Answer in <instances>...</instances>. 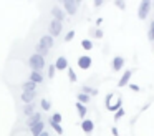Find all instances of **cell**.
<instances>
[{
    "instance_id": "cell-29",
    "label": "cell",
    "mask_w": 154,
    "mask_h": 136,
    "mask_svg": "<svg viewBox=\"0 0 154 136\" xmlns=\"http://www.w3.org/2000/svg\"><path fill=\"white\" fill-rule=\"evenodd\" d=\"M123 116H124V109L121 108V109H118V111H116V115H114V119L118 121V119H119V118H123Z\"/></svg>"
},
{
    "instance_id": "cell-21",
    "label": "cell",
    "mask_w": 154,
    "mask_h": 136,
    "mask_svg": "<svg viewBox=\"0 0 154 136\" xmlns=\"http://www.w3.org/2000/svg\"><path fill=\"white\" fill-rule=\"evenodd\" d=\"M66 71H68V78H70V81L71 83H75L78 80V76H76V73H75V70L71 68V66H68L66 68Z\"/></svg>"
},
{
    "instance_id": "cell-9",
    "label": "cell",
    "mask_w": 154,
    "mask_h": 136,
    "mask_svg": "<svg viewBox=\"0 0 154 136\" xmlns=\"http://www.w3.org/2000/svg\"><path fill=\"white\" fill-rule=\"evenodd\" d=\"M131 76H133V70H126V71L123 73V76H121V80L118 81V86H119V88H123V86L129 85Z\"/></svg>"
},
{
    "instance_id": "cell-33",
    "label": "cell",
    "mask_w": 154,
    "mask_h": 136,
    "mask_svg": "<svg viewBox=\"0 0 154 136\" xmlns=\"http://www.w3.org/2000/svg\"><path fill=\"white\" fill-rule=\"evenodd\" d=\"M94 36H96V38H103V30H96V32H94Z\"/></svg>"
},
{
    "instance_id": "cell-27",
    "label": "cell",
    "mask_w": 154,
    "mask_h": 136,
    "mask_svg": "<svg viewBox=\"0 0 154 136\" xmlns=\"http://www.w3.org/2000/svg\"><path fill=\"white\" fill-rule=\"evenodd\" d=\"M121 105H123V101H121V98H118V101H116V105H113V106H109V111H118V109H121Z\"/></svg>"
},
{
    "instance_id": "cell-18",
    "label": "cell",
    "mask_w": 154,
    "mask_h": 136,
    "mask_svg": "<svg viewBox=\"0 0 154 136\" xmlns=\"http://www.w3.org/2000/svg\"><path fill=\"white\" fill-rule=\"evenodd\" d=\"M81 90H83V93H85V95H88L90 98H91V96H96L98 95V90L96 88H91V86H86V85H85Z\"/></svg>"
},
{
    "instance_id": "cell-34",
    "label": "cell",
    "mask_w": 154,
    "mask_h": 136,
    "mask_svg": "<svg viewBox=\"0 0 154 136\" xmlns=\"http://www.w3.org/2000/svg\"><path fill=\"white\" fill-rule=\"evenodd\" d=\"M129 88L133 90V91H139V86L137 85H129Z\"/></svg>"
},
{
    "instance_id": "cell-3",
    "label": "cell",
    "mask_w": 154,
    "mask_h": 136,
    "mask_svg": "<svg viewBox=\"0 0 154 136\" xmlns=\"http://www.w3.org/2000/svg\"><path fill=\"white\" fill-rule=\"evenodd\" d=\"M149 8H151V0H143L139 3V8H137V18L139 20H144L149 13Z\"/></svg>"
},
{
    "instance_id": "cell-6",
    "label": "cell",
    "mask_w": 154,
    "mask_h": 136,
    "mask_svg": "<svg viewBox=\"0 0 154 136\" xmlns=\"http://www.w3.org/2000/svg\"><path fill=\"white\" fill-rule=\"evenodd\" d=\"M38 93L37 91H23L20 95V100L25 103V105H32V103L35 101V98H37Z\"/></svg>"
},
{
    "instance_id": "cell-26",
    "label": "cell",
    "mask_w": 154,
    "mask_h": 136,
    "mask_svg": "<svg viewBox=\"0 0 154 136\" xmlns=\"http://www.w3.org/2000/svg\"><path fill=\"white\" fill-rule=\"evenodd\" d=\"M50 125H51V128L55 129V131L58 133V134H63V128H61V125H58V123H53V121H50Z\"/></svg>"
},
{
    "instance_id": "cell-15",
    "label": "cell",
    "mask_w": 154,
    "mask_h": 136,
    "mask_svg": "<svg viewBox=\"0 0 154 136\" xmlns=\"http://www.w3.org/2000/svg\"><path fill=\"white\" fill-rule=\"evenodd\" d=\"M28 80H30V81L32 83H35V85H40V83H43V75H42V73L40 71H32L30 73V78H28Z\"/></svg>"
},
{
    "instance_id": "cell-32",
    "label": "cell",
    "mask_w": 154,
    "mask_h": 136,
    "mask_svg": "<svg viewBox=\"0 0 154 136\" xmlns=\"http://www.w3.org/2000/svg\"><path fill=\"white\" fill-rule=\"evenodd\" d=\"M111 98H113V93H109V95L106 96V108H109V106H111Z\"/></svg>"
},
{
    "instance_id": "cell-16",
    "label": "cell",
    "mask_w": 154,
    "mask_h": 136,
    "mask_svg": "<svg viewBox=\"0 0 154 136\" xmlns=\"http://www.w3.org/2000/svg\"><path fill=\"white\" fill-rule=\"evenodd\" d=\"M76 111H78V116H80L81 119H85V116H86V113H88V109H86V106L85 105H81V103H78L76 101Z\"/></svg>"
},
{
    "instance_id": "cell-36",
    "label": "cell",
    "mask_w": 154,
    "mask_h": 136,
    "mask_svg": "<svg viewBox=\"0 0 154 136\" xmlns=\"http://www.w3.org/2000/svg\"><path fill=\"white\" fill-rule=\"evenodd\" d=\"M103 5V2H101V0H96V2H94V7H101Z\"/></svg>"
},
{
    "instance_id": "cell-2",
    "label": "cell",
    "mask_w": 154,
    "mask_h": 136,
    "mask_svg": "<svg viewBox=\"0 0 154 136\" xmlns=\"http://www.w3.org/2000/svg\"><path fill=\"white\" fill-rule=\"evenodd\" d=\"M78 7H80V2L78 0H63V12L68 13V15H75L78 10Z\"/></svg>"
},
{
    "instance_id": "cell-22",
    "label": "cell",
    "mask_w": 154,
    "mask_h": 136,
    "mask_svg": "<svg viewBox=\"0 0 154 136\" xmlns=\"http://www.w3.org/2000/svg\"><path fill=\"white\" fill-rule=\"evenodd\" d=\"M81 46H83V50L90 52V50H93V42L91 40H81Z\"/></svg>"
},
{
    "instance_id": "cell-12",
    "label": "cell",
    "mask_w": 154,
    "mask_h": 136,
    "mask_svg": "<svg viewBox=\"0 0 154 136\" xmlns=\"http://www.w3.org/2000/svg\"><path fill=\"white\" fill-rule=\"evenodd\" d=\"M40 121H43V119H42V113L35 111L32 116H28V119H27V125L32 128V126H35L37 123H40Z\"/></svg>"
},
{
    "instance_id": "cell-37",
    "label": "cell",
    "mask_w": 154,
    "mask_h": 136,
    "mask_svg": "<svg viewBox=\"0 0 154 136\" xmlns=\"http://www.w3.org/2000/svg\"><path fill=\"white\" fill-rule=\"evenodd\" d=\"M40 136H50V133H47V129H45V131L43 133H42V134Z\"/></svg>"
},
{
    "instance_id": "cell-25",
    "label": "cell",
    "mask_w": 154,
    "mask_h": 136,
    "mask_svg": "<svg viewBox=\"0 0 154 136\" xmlns=\"http://www.w3.org/2000/svg\"><path fill=\"white\" fill-rule=\"evenodd\" d=\"M61 119H63V116H61V113H53V115H51V118H50V121H53V123H58V125H60V123H61Z\"/></svg>"
},
{
    "instance_id": "cell-8",
    "label": "cell",
    "mask_w": 154,
    "mask_h": 136,
    "mask_svg": "<svg viewBox=\"0 0 154 136\" xmlns=\"http://www.w3.org/2000/svg\"><path fill=\"white\" fill-rule=\"evenodd\" d=\"M51 15H53V20H57V22H63L65 17H66V13L63 12V8H60L58 5H55L53 8H51Z\"/></svg>"
},
{
    "instance_id": "cell-14",
    "label": "cell",
    "mask_w": 154,
    "mask_h": 136,
    "mask_svg": "<svg viewBox=\"0 0 154 136\" xmlns=\"http://www.w3.org/2000/svg\"><path fill=\"white\" fill-rule=\"evenodd\" d=\"M111 66H113L114 71H119V70L124 66V58H123V56H114V58H113V63H111Z\"/></svg>"
},
{
    "instance_id": "cell-4",
    "label": "cell",
    "mask_w": 154,
    "mask_h": 136,
    "mask_svg": "<svg viewBox=\"0 0 154 136\" xmlns=\"http://www.w3.org/2000/svg\"><path fill=\"white\" fill-rule=\"evenodd\" d=\"M61 30H63V25H61V22H57V20H51L50 22V25H48V35L50 36H58L61 33Z\"/></svg>"
},
{
    "instance_id": "cell-11",
    "label": "cell",
    "mask_w": 154,
    "mask_h": 136,
    "mask_svg": "<svg viewBox=\"0 0 154 136\" xmlns=\"http://www.w3.org/2000/svg\"><path fill=\"white\" fill-rule=\"evenodd\" d=\"M81 129H83L86 134H91L93 129H94V123L91 121V119H83V121H81Z\"/></svg>"
},
{
    "instance_id": "cell-5",
    "label": "cell",
    "mask_w": 154,
    "mask_h": 136,
    "mask_svg": "<svg viewBox=\"0 0 154 136\" xmlns=\"http://www.w3.org/2000/svg\"><path fill=\"white\" fill-rule=\"evenodd\" d=\"M38 45L43 46V48H47V50H51L53 45H55V40H53V36H50V35H42Z\"/></svg>"
},
{
    "instance_id": "cell-7",
    "label": "cell",
    "mask_w": 154,
    "mask_h": 136,
    "mask_svg": "<svg viewBox=\"0 0 154 136\" xmlns=\"http://www.w3.org/2000/svg\"><path fill=\"white\" fill-rule=\"evenodd\" d=\"M91 63H93V60H91V56H88V55H81L80 58H78V66H80L81 70H90Z\"/></svg>"
},
{
    "instance_id": "cell-13",
    "label": "cell",
    "mask_w": 154,
    "mask_h": 136,
    "mask_svg": "<svg viewBox=\"0 0 154 136\" xmlns=\"http://www.w3.org/2000/svg\"><path fill=\"white\" fill-rule=\"evenodd\" d=\"M32 136H40L42 133L45 131V121H40V123H37L35 126H32Z\"/></svg>"
},
{
    "instance_id": "cell-1",
    "label": "cell",
    "mask_w": 154,
    "mask_h": 136,
    "mask_svg": "<svg viewBox=\"0 0 154 136\" xmlns=\"http://www.w3.org/2000/svg\"><path fill=\"white\" fill-rule=\"evenodd\" d=\"M28 65H30L32 71H40L45 68V58L43 56H40L38 53H33V55L28 58Z\"/></svg>"
},
{
    "instance_id": "cell-31",
    "label": "cell",
    "mask_w": 154,
    "mask_h": 136,
    "mask_svg": "<svg viewBox=\"0 0 154 136\" xmlns=\"http://www.w3.org/2000/svg\"><path fill=\"white\" fill-rule=\"evenodd\" d=\"M114 5H116L118 8H121V10L126 8V3H124V2H114Z\"/></svg>"
},
{
    "instance_id": "cell-20",
    "label": "cell",
    "mask_w": 154,
    "mask_h": 136,
    "mask_svg": "<svg viewBox=\"0 0 154 136\" xmlns=\"http://www.w3.org/2000/svg\"><path fill=\"white\" fill-rule=\"evenodd\" d=\"M76 100H78V103H81V105H86V103L90 101V96L85 95V93H78V95H76Z\"/></svg>"
},
{
    "instance_id": "cell-24",
    "label": "cell",
    "mask_w": 154,
    "mask_h": 136,
    "mask_svg": "<svg viewBox=\"0 0 154 136\" xmlns=\"http://www.w3.org/2000/svg\"><path fill=\"white\" fill-rule=\"evenodd\" d=\"M55 73H57V68H55V65H48V66H47V76H48V78H53Z\"/></svg>"
},
{
    "instance_id": "cell-10",
    "label": "cell",
    "mask_w": 154,
    "mask_h": 136,
    "mask_svg": "<svg viewBox=\"0 0 154 136\" xmlns=\"http://www.w3.org/2000/svg\"><path fill=\"white\" fill-rule=\"evenodd\" d=\"M55 68H57L58 71L66 70L68 68V58H66V56H58L57 62H55Z\"/></svg>"
},
{
    "instance_id": "cell-17",
    "label": "cell",
    "mask_w": 154,
    "mask_h": 136,
    "mask_svg": "<svg viewBox=\"0 0 154 136\" xmlns=\"http://www.w3.org/2000/svg\"><path fill=\"white\" fill-rule=\"evenodd\" d=\"M37 86L38 85L32 83L30 80H28V81H25V83H22V90H23V91H37Z\"/></svg>"
},
{
    "instance_id": "cell-28",
    "label": "cell",
    "mask_w": 154,
    "mask_h": 136,
    "mask_svg": "<svg viewBox=\"0 0 154 136\" xmlns=\"http://www.w3.org/2000/svg\"><path fill=\"white\" fill-rule=\"evenodd\" d=\"M73 38H75V30H70V32L65 35V42H71Z\"/></svg>"
},
{
    "instance_id": "cell-35",
    "label": "cell",
    "mask_w": 154,
    "mask_h": 136,
    "mask_svg": "<svg viewBox=\"0 0 154 136\" xmlns=\"http://www.w3.org/2000/svg\"><path fill=\"white\" fill-rule=\"evenodd\" d=\"M111 133H113V136H118L119 133H118V128H111Z\"/></svg>"
},
{
    "instance_id": "cell-19",
    "label": "cell",
    "mask_w": 154,
    "mask_h": 136,
    "mask_svg": "<svg viewBox=\"0 0 154 136\" xmlns=\"http://www.w3.org/2000/svg\"><path fill=\"white\" fill-rule=\"evenodd\" d=\"M35 113V105L32 103V105H25L23 106V115L25 116H32Z\"/></svg>"
},
{
    "instance_id": "cell-30",
    "label": "cell",
    "mask_w": 154,
    "mask_h": 136,
    "mask_svg": "<svg viewBox=\"0 0 154 136\" xmlns=\"http://www.w3.org/2000/svg\"><path fill=\"white\" fill-rule=\"evenodd\" d=\"M147 35H149V40H154V22L151 23V27H149V33H147Z\"/></svg>"
},
{
    "instance_id": "cell-23",
    "label": "cell",
    "mask_w": 154,
    "mask_h": 136,
    "mask_svg": "<svg viewBox=\"0 0 154 136\" xmlns=\"http://www.w3.org/2000/svg\"><path fill=\"white\" fill-rule=\"evenodd\" d=\"M40 108L42 109H43V111H48V109H50L51 108V103H50V100H42V101H40Z\"/></svg>"
}]
</instances>
